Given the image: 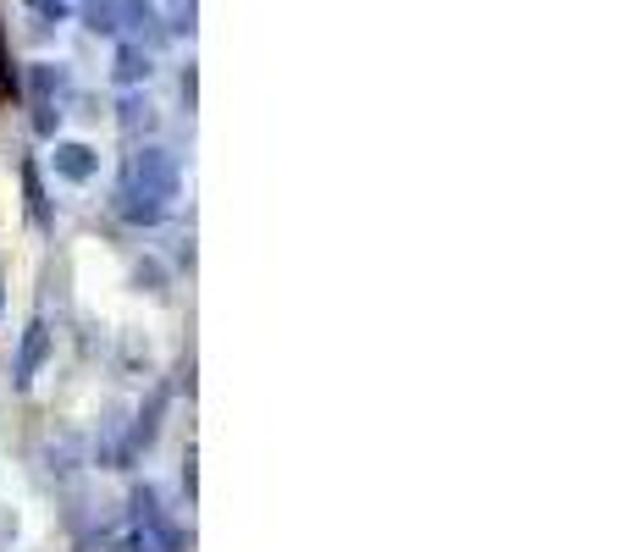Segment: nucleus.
<instances>
[{
  "label": "nucleus",
  "instance_id": "nucleus-8",
  "mask_svg": "<svg viewBox=\"0 0 630 552\" xmlns=\"http://www.w3.org/2000/svg\"><path fill=\"white\" fill-rule=\"evenodd\" d=\"M128 552H160V542L150 531H134V536H128Z\"/></svg>",
  "mask_w": 630,
  "mask_h": 552
},
{
  "label": "nucleus",
  "instance_id": "nucleus-9",
  "mask_svg": "<svg viewBox=\"0 0 630 552\" xmlns=\"http://www.w3.org/2000/svg\"><path fill=\"white\" fill-rule=\"evenodd\" d=\"M11 95V67H6V45H0V100Z\"/></svg>",
  "mask_w": 630,
  "mask_h": 552
},
{
  "label": "nucleus",
  "instance_id": "nucleus-7",
  "mask_svg": "<svg viewBox=\"0 0 630 552\" xmlns=\"http://www.w3.org/2000/svg\"><path fill=\"white\" fill-rule=\"evenodd\" d=\"M139 287H150V293H166V272H160L156 260H145V266H139Z\"/></svg>",
  "mask_w": 630,
  "mask_h": 552
},
{
  "label": "nucleus",
  "instance_id": "nucleus-2",
  "mask_svg": "<svg viewBox=\"0 0 630 552\" xmlns=\"http://www.w3.org/2000/svg\"><path fill=\"white\" fill-rule=\"evenodd\" d=\"M45 359H50V326H45V321H28V332H22V354H17V387H28V382L39 376Z\"/></svg>",
  "mask_w": 630,
  "mask_h": 552
},
{
  "label": "nucleus",
  "instance_id": "nucleus-3",
  "mask_svg": "<svg viewBox=\"0 0 630 552\" xmlns=\"http://www.w3.org/2000/svg\"><path fill=\"white\" fill-rule=\"evenodd\" d=\"M50 166H56V177H67V183H89V177L100 171V155H95L89 144H56Z\"/></svg>",
  "mask_w": 630,
  "mask_h": 552
},
{
  "label": "nucleus",
  "instance_id": "nucleus-4",
  "mask_svg": "<svg viewBox=\"0 0 630 552\" xmlns=\"http://www.w3.org/2000/svg\"><path fill=\"white\" fill-rule=\"evenodd\" d=\"M22 194H28L33 227H50V199H45V183H39V166H33V160H22Z\"/></svg>",
  "mask_w": 630,
  "mask_h": 552
},
{
  "label": "nucleus",
  "instance_id": "nucleus-6",
  "mask_svg": "<svg viewBox=\"0 0 630 552\" xmlns=\"http://www.w3.org/2000/svg\"><path fill=\"white\" fill-rule=\"evenodd\" d=\"M139 78H150V61H145V56L128 45V50L117 56V83H139Z\"/></svg>",
  "mask_w": 630,
  "mask_h": 552
},
{
  "label": "nucleus",
  "instance_id": "nucleus-5",
  "mask_svg": "<svg viewBox=\"0 0 630 552\" xmlns=\"http://www.w3.org/2000/svg\"><path fill=\"white\" fill-rule=\"evenodd\" d=\"M150 128H156V111H150L139 95H134V100H122V134L139 138V134H150Z\"/></svg>",
  "mask_w": 630,
  "mask_h": 552
},
{
  "label": "nucleus",
  "instance_id": "nucleus-1",
  "mask_svg": "<svg viewBox=\"0 0 630 552\" xmlns=\"http://www.w3.org/2000/svg\"><path fill=\"white\" fill-rule=\"evenodd\" d=\"M177 199V160L166 149H139L122 166V188H117V216L134 227H156L166 205Z\"/></svg>",
  "mask_w": 630,
  "mask_h": 552
}]
</instances>
